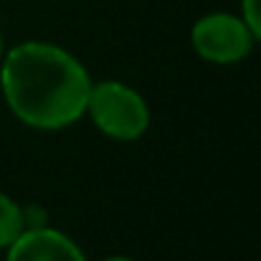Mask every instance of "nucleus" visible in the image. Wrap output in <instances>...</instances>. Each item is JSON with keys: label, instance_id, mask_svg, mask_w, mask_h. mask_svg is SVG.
<instances>
[{"label": "nucleus", "instance_id": "obj_5", "mask_svg": "<svg viewBox=\"0 0 261 261\" xmlns=\"http://www.w3.org/2000/svg\"><path fill=\"white\" fill-rule=\"evenodd\" d=\"M23 231H25L23 208L15 200H10L5 193H0V249H8Z\"/></svg>", "mask_w": 261, "mask_h": 261}, {"label": "nucleus", "instance_id": "obj_8", "mask_svg": "<svg viewBox=\"0 0 261 261\" xmlns=\"http://www.w3.org/2000/svg\"><path fill=\"white\" fill-rule=\"evenodd\" d=\"M0 54H3V36H0Z\"/></svg>", "mask_w": 261, "mask_h": 261}, {"label": "nucleus", "instance_id": "obj_2", "mask_svg": "<svg viewBox=\"0 0 261 261\" xmlns=\"http://www.w3.org/2000/svg\"><path fill=\"white\" fill-rule=\"evenodd\" d=\"M87 112L94 124L112 140H137L150 124V109L145 99L119 82L91 84Z\"/></svg>", "mask_w": 261, "mask_h": 261}, {"label": "nucleus", "instance_id": "obj_6", "mask_svg": "<svg viewBox=\"0 0 261 261\" xmlns=\"http://www.w3.org/2000/svg\"><path fill=\"white\" fill-rule=\"evenodd\" d=\"M244 23L249 25L251 36L261 41V0H244Z\"/></svg>", "mask_w": 261, "mask_h": 261}, {"label": "nucleus", "instance_id": "obj_4", "mask_svg": "<svg viewBox=\"0 0 261 261\" xmlns=\"http://www.w3.org/2000/svg\"><path fill=\"white\" fill-rule=\"evenodd\" d=\"M8 261H87L82 249L64 236L61 231H54L48 226L41 228H25L10 246Z\"/></svg>", "mask_w": 261, "mask_h": 261}, {"label": "nucleus", "instance_id": "obj_3", "mask_svg": "<svg viewBox=\"0 0 261 261\" xmlns=\"http://www.w3.org/2000/svg\"><path fill=\"white\" fill-rule=\"evenodd\" d=\"M190 41L198 56H203L205 61L233 64L251 51L254 36L244 18H236L231 13H211L193 25Z\"/></svg>", "mask_w": 261, "mask_h": 261}, {"label": "nucleus", "instance_id": "obj_7", "mask_svg": "<svg viewBox=\"0 0 261 261\" xmlns=\"http://www.w3.org/2000/svg\"><path fill=\"white\" fill-rule=\"evenodd\" d=\"M104 261H132V259H127V256H112V259H104Z\"/></svg>", "mask_w": 261, "mask_h": 261}, {"label": "nucleus", "instance_id": "obj_1", "mask_svg": "<svg viewBox=\"0 0 261 261\" xmlns=\"http://www.w3.org/2000/svg\"><path fill=\"white\" fill-rule=\"evenodd\" d=\"M0 87L20 122L38 129H61L87 112L91 79L64 48L31 41L5 56Z\"/></svg>", "mask_w": 261, "mask_h": 261}]
</instances>
